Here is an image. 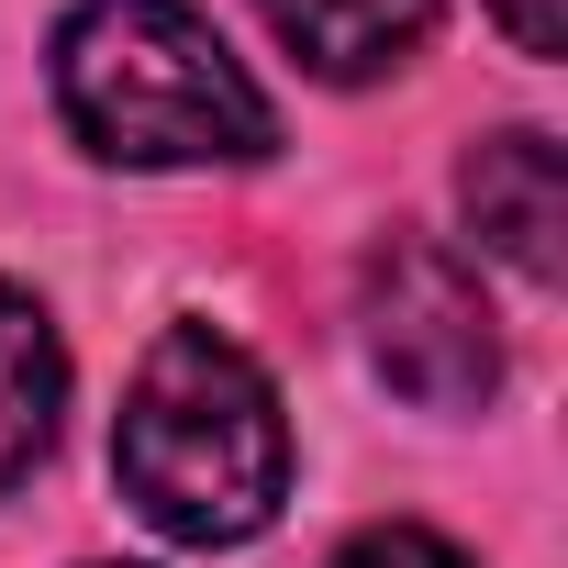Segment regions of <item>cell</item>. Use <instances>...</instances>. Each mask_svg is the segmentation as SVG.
Listing matches in <instances>:
<instances>
[{
  "label": "cell",
  "mask_w": 568,
  "mask_h": 568,
  "mask_svg": "<svg viewBox=\"0 0 568 568\" xmlns=\"http://www.w3.org/2000/svg\"><path fill=\"white\" fill-rule=\"evenodd\" d=\"M123 501L168 535V546H245L291 501V424H278L267 368L212 335V324H168L123 390V435H112Z\"/></svg>",
  "instance_id": "cell-1"
},
{
  "label": "cell",
  "mask_w": 568,
  "mask_h": 568,
  "mask_svg": "<svg viewBox=\"0 0 568 568\" xmlns=\"http://www.w3.org/2000/svg\"><path fill=\"white\" fill-rule=\"evenodd\" d=\"M57 112L112 168H256L278 145L267 90L190 0H79L57 34Z\"/></svg>",
  "instance_id": "cell-2"
},
{
  "label": "cell",
  "mask_w": 568,
  "mask_h": 568,
  "mask_svg": "<svg viewBox=\"0 0 568 568\" xmlns=\"http://www.w3.org/2000/svg\"><path fill=\"white\" fill-rule=\"evenodd\" d=\"M368 357L424 413H468V402L501 390V324L479 302L468 256H446L424 234H390L368 256Z\"/></svg>",
  "instance_id": "cell-3"
},
{
  "label": "cell",
  "mask_w": 568,
  "mask_h": 568,
  "mask_svg": "<svg viewBox=\"0 0 568 568\" xmlns=\"http://www.w3.org/2000/svg\"><path fill=\"white\" fill-rule=\"evenodd\" d=\"M457 201H468V234L524 267V278H557L568 267V168L546 134H490L468 168H457Z\"/></svg>",
  "instance_id": "cell-4"
},
{
  "label": "cell",
  "mask_w": 568,
  "mask_h": 568,
  "mask_svg": "<svg viewBox=\"0 0 568 568\" xmlns=\"http://www.w3.org/2000/svg\"><path fill=\"white\" fill-rule=\"evenodd\" d=\"M256 12H267L278 45H291L313 79H335V90H368V79L413 68L424 34H435V0H256Z\"/></svg>",
  "instance_id": "cell-5"
},
{
  "label": "cell",
  "mask_w": 568,
  "mask_h": 568,
  "mask_svg": "<svg viewBox=\"0 0 568 568\" xmlns=\"http://www.w3.org/2000/svg\"><path fill=\"white\" fill-rule=\"evenodd\" d=\"M57 413H68V346H57L45 302H23L0 278V490L57 446Z\"/></svg>",
  "instance_id": "cell-6"
},
{
  "label": "cell",
  "mask_w": 568,
  "mask_h": 568,
  "mask_svg": "<svg viewBox=\"0 0 568 568\" xmlns=\"http://www.w3.org/2000/svg\"><path fill=\"white\" fill-rule=\"evenodd\" d=\"M324 568H479L468 546H446L435 524H368V535H346Z\"/></svg>",
  "instance_id": "cell-7"
},
{
  "label": "cell",
  "mask_w": 568,
  "mask_h": 568,
  "mask_svg": "<svg viewBox=\"0 0 568 568\" xmlns=\"http://www.w3.org/2000/svg\"><path fill=\"white\" fill-rule=\"evenodd\" d=\"M490 23L513 34V57H557L568 45V0H490Z\"/></svg>",
  "instance_id": "cell-8"
}]
</instances>
